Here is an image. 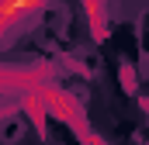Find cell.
Wrapping results in <instances>:
<instances>
[{"label":"cell","instance_id":"1","mask_svg":"<svg viewBox=\"0 0 149 145\" xmlns=\"http://www.w3.org/2000/svg\"><path fill=\"white\" fill-rule=\"evenodd\" d=\"M42 7H45V0H0V17L7 24H14V21H21V17L42 10Z\"/></svg>","mask_w":149,"mask_h":145},{"label":"cell","instance_id":"2","mask_svg":"<svg viewBox=\"0 0 149 145\" xmlns=\"http://www.w3.org/2000/svg\"><path fill=\"white\" fill-rule=\"evenodd\" d=\"M7 28H10V24H7V21H3V17H0V35H3V31H7Z\"/></svg>","mask_w":149,"mask_h":145}]
</instances>
